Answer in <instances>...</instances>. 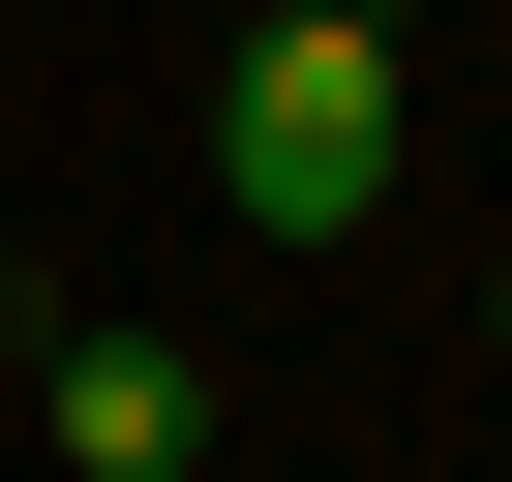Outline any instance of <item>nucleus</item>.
I'll list each match as a JSON object with an SVG mask.
<instances>
[{"mask_svg":"<svg viewBox=\"0 0 512 482\" xmlns=\"http://www.w3.org/2000/svg\"><path fill=\"white\" fill-rule=\"evenodd\" d=\"M392 151H422V121H392V31H332V0H272V31L211 61V181L272 211V241H362Z\"/></svg>","mask_w":512,"mask_h":482,"instance_id":"1","label":"nucleus"},{"mask_svg":"<svg viewBox=\"0 0 512 482\" xmlns=\"http://www.w3.org/2000/svg\"><path fill=\"white\" fill-rule=\"evenodd\" d=\"M482 332H512V241H482Z\"/></svg>","mask_w":512,"mask_h":482,"instance_id":"4","label":"nucleus"},{"mask_svg":"<svg viewBox=\"0 0 512 482\" xmlns=\"http://www.w3.org/2000/svg\"><path fill=\"white\" fill-rule=\"evenodd\" d=\"M332 31H422V0H332Z\"/></svg>","mask_w":512,"mask_h":482,"instance_id":"3","label":"nucleus"},{"mask_svg":"<svg viewBox=\"0 0 512 482\" xmlns=\"http://www.w3.org/2000/svg\"><path fill=\"white\" fill-rule=\"evenodd\" d=\"M31 422H61V482H181V452H211V362L121 332V302H61V332H31Z\"/></svg>","mask_w":512,"mask_h":482,"instance_id":"2","label":"nucleus"}]
</instances>
